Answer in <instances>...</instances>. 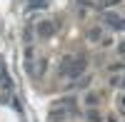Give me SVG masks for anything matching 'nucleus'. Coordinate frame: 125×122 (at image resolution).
Returning a JSON list of instances; mask_svg holds the SVG:
<instances>
[{
    "mask_svg": "<svg viewBox=\"0 0 125 122\" xmlns=\"http://www.w3.org/2000/svg\"><path fill=\"white\" fill-rule=\"evenodd\" d=\"M83 70H85V57H83V55H75V57H65V60H62V65H60V75L75 80V77L83 75Z\"/></svg>",
    "mask_w": 125,
    "mask_h": 122,
    "instance_id": "1",
    "label": "nucleus"
},
{
    "mask_svg": "<svg viewBox=\"0 0 125 122\" xmlns=\"http://www.w3.org/2000/svg\"><path fill=\"white\" fill-rule=\"evenodd\" d=\"M103 23H105V27H110V30H120L123 27V20H120L118 13H103Z\"/></svg>",
    "mask_w": 125,
    "mask_h": 122,
    "instance_id": "2",
    "label": "nucleus"
},
{
    "mask_svg": "<svg viewBox=\"0 0 125 122\" xmlns=\"http://www.w3.org/2000/svg\"><path fill=\"white\" fill-rule=\"evenodd\" d=\"M38 33H40V35H43V37H50V35H53V33H55V25H53V23H50V20H43V23H40V25H38Z\"/></svg>",
    "mask_w": 125,
    "mask_h": 122,
    "instance_id": "3",
    "label": "nucleus"
},
{
    "mask_svg": "<svg viewBox=\"0 0 125 122\" xmlns=\"http://www.w3.org/2000/svg\"><path fill=\"white\" fill-rule=\"evenodd\" d=\"M110 85L118 87V90H125V75H115V77L110 80Z\"/></svg>",
    "mask_w": 125,
    "mask_h": 122,
    "instance_id": "4",
    "label": "nucleus"
},
{
    "mask_svg": "<svg viewBox=\"0 0 125 122\" xmlns=\"http://www.w3.org/2000/svg\"><path fill=\"white\" fill-rule=\"evenodd\" d=\"M88 37H90V43H100V37H103V33H100V27H93L90 33H88Z\"/></svg>",
    "mask_w": 125,
    "mask_h": 122,
    "instance_id": "5",
    "label": "nucleus"
},
{
    "mask_svg": "<svg viewBox=\"0 0 125 122\" xmlns=\"http://www.w3.org/2000/svg\"><path fill=\"white\" fill-rule=\"evenodd\" d=\"M85 105H88V107H95V105H98V95H95V92H88V95H85Z\"/></svg>",
    "mask_w": 125,
    "mask_h": 122,
    "instance_id": "6",
    "label": "nucleus"
},
{
    "mask_svg": "<svg viewBox=\"0 0 125 122\" xmlns=\"http://www.w3.org/2000/svg\"><path fill=\"white\" fill-rule=\"evenodd\" d=\"M88 120L90 122H100V115L95 112V110H88Z\"/></svg>",
    "mask_w": 125,
    "mask_h": 122,
    "instance_id": "7",
    "label": "nucleus"
},
{
    "mask_svg": "<svg viewBox=\"0 0 125 122\" xmlns=\"http://www.w3.org/2000/svg\"><path fill=\"white\" fill-rule=\"evenodd\" d=\"M28 3H30V8H43L48 0H28Z\"/></svg>",
    "mask_w": 125,
    "mask_h": 122,
    "instance_id": "8",
    "label": "nucleus"
},
{
    "mask_svg": "<svg viewBox=\"0 0 125 122\" xmlns=\"http://www.w3.org/2000/svg\"><path fill=\"white\" fill-rule=\"evenodd\" d=\"M125 65L123 62H115V65H110V72H120V70H123Z\"/></svg>",
    "mask_w": 125,
    "mask_h": 122,
    "instance_id": "9",
    "label": "nucleus"
},
{
    "mask_svg": "<svg viewBox=\"0 0 125 122\" xmlns=\"http://www.w3.org/2000/svg\"><path fill=\"white\" fill-rule=\"evenodd\" d=\"M0 85L8 87V85H10V77H8V75H0Z\"/></svg>",
    "mask_w": 125,
    "mask_h": 122,
    "instance_id": "10",
    "label": "nucleus"
},
{
    "mask_svg": "<svg viewBox=\"0 0 125 122\" xmlns=\"http://www.w3.org/2000/svg\"><path fill=\"white\" fill-rule=\"evenodd\" d=\"M118 102H120V110L125 112V95H120V100H118Z\"/></svg>",
    "mask_w": 125,
    "mask_h": 122,
    "instance_id": "11",
    "label": "nucleus"
},
{
    "mask_svg": "<svg viewBox=\"0 0 125 122\" xmlns=\"http://www.w3.org/2000/svg\"><path fill=\"white\" fill-rule=\"evenodd\" d=\"M123 27H125V25H123Z\"/></svg>",
    "mask_w": 125,
    "mask_h": 122,
    "instance_id": "12",
    "label": "nucleus"
}]
</instances>
